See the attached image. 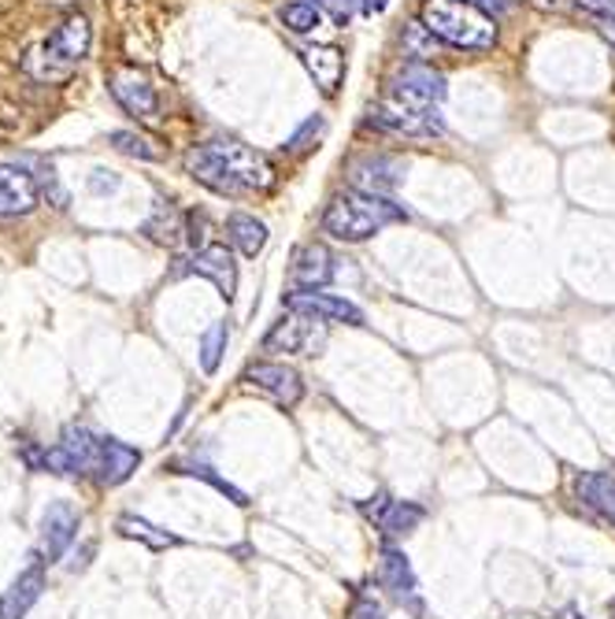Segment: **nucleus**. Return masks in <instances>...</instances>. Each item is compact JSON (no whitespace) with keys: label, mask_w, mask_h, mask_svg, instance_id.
<instances>
[{"label":"nucleus","mask_w":615,"mask_h":619,"mask_svg":"<svg viewBox=\"0 0 615 619\" xmlns=\"http://www.w3.org/2000/svg\"><path fill=\"white\" fill-rule=\"evenodd\" d=\"M186 171L200 186H208L219 197H245V193H264L275 186V167L264 152L241 145L234 138H219L208 145H197L186 156Z\"/></svg>","instance_id":"nucleus-1"},{"label":"nucleus","mask_w":615,"mask_h":619,"mask_svg":"<svg viewBox=\"0 0 615 619\" xmlns=\"http://www.w3.org/2000/svg\"><path fill=\"white\" fill-rule=\"evenodd\" d=\"M89 42H94V30L83 12H70L59 19V26L48 34L45 45L30 48L23 67L26 75H34L37 83H64V78L86 59Z\"/></svg>","instance_id":"nucleus-2"},{"label":"nucleus","mask_w":615,"mask_h":619,"mask_svg":"<svg viewBox=\"0 0 615 619\" xmlns=\"http://www.w3.org/2000/svg\"><path fill=\"white\" fill-rule=\"evenodd\" d=\"M400 219H408L405 208L393 205L389 197H371V193L352 189V193H338L327 205V211H322V230L334 235L338 241H364Z\"/></svg>","instance_id":"nucleus-3"},{"label":"nucleus","mask_w":615,"mask_h":619,"mask_svg":"<svg viewBox=\"0 0 615 619\" xmlns=\"http://www.w3.org/2000/svg\"><path fill=\"white\" fill-rule=\"evenodd\" d=\"M419 23L430 30L438 42L457 48H490L497 42V26L482 8L468 0H422Z\"/></svg>","instance_id":"nucleus-4"},{"label":"nucleus","mask_w":615,"mask_h":619,"mask_svg":"<svg viewBox=\"0 0 615 619\" xmlns=\"http://www.w3.org/2000/svg\"><path fill=\"white\" fill-rule=\"evenodd\" d=\"M100 460H105V438L78 423L64 427L59 442L48 449V471L59 475H97Z\"/></svg>","instance_id":"nucleus-5"},{"label":"nucleus","mask_w":615,"mask_h":619,"mask_svg":"<svg viewBox=\"0 0 615 619\" xmlns=\"http://www.w3.org/2000/svg\"><path fill=\"white\" fill-rule=\"evenodd\" d=\"M327 345V323L305 312H289L264 334V352H294V357H316Z\"/></svg>","instance_id":"nucleus-6"},{"label":"nucleus","mask_w":615,"mask_h":619,"mask_svg":"<svg viewBox=\"0 0 615 619\" xmlns=\"http://www.w3.org/2000/svg\"><path fill=\"white\" fill-rule=\"evenodd\" d=\"M371 123L389 130V134H405V138H438L441 130H446L438 108H416L393 97H382V105L371 111Z\"/></svg>","instance_id":"nucleus-7"},{"label":"nucleus","mask_w":615,"mask_h":619,"mask_svg":"<svg viewBox=\"0 0 615 619\" xmlns=\"http://www.w3.org/2000/svg\"><path fill=\"white\" fill-rule=\"evenodd\" d=\"M446 94H449L446 75L427 67V64L400 67L397 75H393L389 89H386V97L405 100V105H416V108H438L441 100H446Z\"/></svg>","instance_id":"nucleus-8"},{"label":"nucleus","mask_w":615,"mask_h":619,"mask_svg":"<svg viewBox=\"0 0 615 619\" xmlns=\"http://www.w3.org/2000/svg\"><path fill=\"white\" fill-rule=\"evenodd\" d=\"M171 275H175V279H183V275H205L208 282H216L219 297H227V301H234V293H238V263H234V257H230L227 246H205V249H197V257L178 260Z\"/></svg>","instance_id":"nucleus-9"},{"label":"nucleus","mask_w":615,"mask_h":619,"mask_svg":"<svg viewBox=\"0 0 615 619\" xmlns=\"http://www.w3.org/2000/svg\"><path fill=\"white\" fill-rule=\"evenodd\" d=\"M108 89H112V97L119 100V108L130 111L134 119H156L160 111V100H156V89L149 83L145 70L138 67H116L112 78H108Z\"/></svg>","instance_id":"nucleus-10"},{"label":"nucleus","mask_w":615,"mask_h":619,"mask_svg":"<svg viewBox=\"0 0 615 619\" xmlns=\"http://www.w3.org/2000/svg\"><path fill=\"white\" fill-rule=\"evenodd\" d=\"M245 382L256 385L260 393H267L271 401L286 404V409H294V404L305 398V382H300V374L294 368H286V363H249L245 368Z\"/></svg>","instance_id":"nucleus-11"},{"label":"nucleus","mask_w":615,"mask_h":619,"mask_svg":"<svg viewBox=\"0 0 615 619\" xmlns=\"http://www.w3.org/2000/svg\"><path fill=\"white\" fill-rule=\"evenodd\" d=\"M330 279H334V257H330L327 246L311 241V246L297 249L294 263H289V286L297 293H316L327 286Z\"/></svg>","instance_id":"nucleus-12"},{"label":"nucleus","mask_w":615,"mask_h":619,"mask_svg":"<svg viewBox=\"0 0 615 619\" xmlns=\"http://www.w3.org/2000/svg\"><path fill=\"white\" fill-rule=\"evenodd\" d=\"M289 312H305V316H316L322 323H349V327H364V312L356 308L345 297H334V293H294L286 301Z\"/></svg>","instance_id":"nucleus-13"},{"label":"nucleus","mask_w":615,"mask_h":619,"mask_svg":"<svg viewBox=\"0 0 615 619\" xmlns=\"http://www.w3.org/2000/svg\"><path fill=\"white\" fill-rule=\"evenodd\" d=\"M78 534V512L67 501L48 504L42 512V556L45 561H59Z\"/></svg>","instance_id":"nucleus-14"},{"label":"nucleus","mask_w":615,"mask_h":619,"mask_svg":"<svg viewBox=\"0 0 615 619\" xmlns=\"http://www.w3.org/2000/svg\"><path fill=\"white\" fill-rule=\"evenodd\" d=\"M364 512H367V520H375L378 531H386V534H411L422 520H427V512H422L419 504L393 501V497H386V493L371 497V501L364 504Z\"/></svg>","instance_id":"nucleus-15"},{"label":"nucleus","mask_w":615,"mask_h":619,"mask_svg":"<svg viewBox=\"0 0 615 619\" xmlns=\"http://www.w3.org/2000/svg\"><path fill=\"white\" fill-rule=\"evenodd\" d=\"M37 208V182L30 171L0 164V216H26Z\"/></svg>","instance_id":"nucleus-16"},{"label":"nucleus","mask_w":615,"mask_h":619,"mask_svg":"<svg viewBox=\"0 0 615 619\" xmlns=\"http://www.w3.org/2000/svg\"><path fill=\"white\" fill-rule=\"evenodd\" d=\"M45 590V564L34 561L23 575L0 594V619H23Z\"/></svg>","instance_id":"nucleus-17"},{"label":"nucleus","mask_w":615,"mask_h":619,"mask_svg":"<svg viewBox=\"0 0 615 619\" xmlns=\"http://www.w3.org/2000/svg\"><path fill=\"white\" fill-rule=\"evenodd\" d=\"M297 56L327 97L334 94L341 86V78H345V53H341L338 45H308V48H300Z\"/></svg>","instance_id":"nucleus-18"},{"label":"nucleus","mask_w":615,"mask_h":619,"mask_svg":"<svg viewBox=\"0 0 615 619\" xmlns=\"http://www.w3.org/2000/svg\"><path fill=\"white\" fill-rule=\"evenodd\" d=\"M378 578H382V586H386V590L397 597L400 605L419 608V601H416V575H411L408 556L400 553V550H393V545H382V553H378Z\"/></svg>","instance_id":"nucleus-19"},{"label":"nucleus","mask_w":615,"mask_h":619,"mask_svg":"<svg viewBox=\"0 0 615 619\" xmlns=\"http://www.w3.org/2000/svg\"><path fill=\"white\" fill-rule=\"evenodd\" d=\"M574 490H579L582 504H590L593 512L604 515V520L615 526V479L612 475H601V471L579 475V479H574Z\"/></svg>","instance_id":"nucleus-20"},{"label":"nucleus","mask_w":615,"mask_h":619,"mask_svg":"<svg viewBox=\"0 0 615 619\" xmlns=\"http://www.w3.org/2000/svg\"><path fill=\"white\" fill-rule=\"evenodd\" d=\"M138 464H141L138 449H130V445L116 442V438H105V460H100L97 479L105 486H119V482H127L130 475L138 471Z\"/></svg>","instance_id":"nucleus-21"},{"label":"nucleus","mask_w":615,"mask_h":619,"mask_svg":"<svg viewBox=\"0 0 615 619\" xmlns=\"http://www.w3.org/2000/svg\"><path fill=\"white\" fill-rule=\"evenodd\" d=\"M397 186V167L389 160H364V164H352V189L371 193V197H386Z\"/></svg>","instance_id":"nucleus-22"},{"label":"nucleus","mask_w":615,"mask_h":619,"mask_svg":"<svg viewBox=\"0 0 615 619\" xmlns=\"http://www.w3.org/2000/svg\"><path fill=\"white\" fill-rule=\"evenodd\" d=\"M227 235L241 257H260L267 246V227L256 216H245V211H234V216L227 219Z\"/></svg>","instance_id":"nucleus-23"},{"label":"nucleus","mask_w":615,"mask_h":619,"mask_svg":"<svg viewBox=\"0 0 615 619\" xmlns=\"http://www.w3.org/2000/svg\"><path fill=\"white\" fill-rule=\"evenodd\" d=\"M119 534L123 537H134V542H145L149 550H171V545H178L175 534L160 531V526H153L149 520H138V515H119Z\"/></svg>","instance_id":"nucleus-24"},{"label":"nucleus","mask_w":615,"mask_h":619,"mask_svg":"<svg viewBox=\"0 0 615 619\" xmlns=\"http://www.w3.org/2000/svg\"><path fill=\"white\" fill-rule=\"evenodd\" d=\"M145 235L160 241V246H175L178 238L186 235V227H183V219H178V211L167 205V200H156V211H153V219L145 222Z\"/></svg>","instance_id":"nucleus-25"},{"label":"nucleus","mask_w":615,"mask_h":619,"mask_svg":"<svg viewBox=\"0 0 615 619\" xmlns=\"http://www.w3.org/2000/svg\"><path fill=\"white\" fill-rule=\"evenodd\" d=\"M227 323H211V327L205 330V338H200V368H205V374H216L219 360H223L227 352Z\"/></svg>","instance_id":"nucleus-26"},{"label":"nucleus","mask_w":615,"mask_h":619,"mask_svg":"<svg viewBox=\"0 0 615 619\" xmlns=\"http://www.w3.org/2000/svg\"><path fill=\"white\" fill-rule=\"evenodd\" d=\"M108 141H112V149H119V152H123V156H138V160H160V149H156L149 138L134 134V130H116V134L108 138Z\"/></svg>","instance_id":"nucleus-27"},{"label":"nucleus","mask_w":615,"mask_h":619,"mask_svg":"<svg viewBox=\"0 0 615 619\" xmlns=\"http://www.w3.org/2000/svg\"><path fill=\"white\" fill-rule=\"evenodd\" d=\"M282 23H286L294 34H311L319 26V12L308 4V0H294V4L282 8Z\"/></svg>","instance_id":"nucleus-28"},{"label":"nucleus","mask_w":615,"mask_h":619,"mask_svg":"<svg viewBox=\"0 0 615 619\" xmlns=\"http://www.w3.org/2000/svg\"><path fill=\"white\" fill-rule=\"evenodd\" d=\"M175 471H178V475H194V479H205V482H211V486H216L219 493H227V497H230V501H234V504H245V493H241V490H234V486H230L227 479H219V475L211 471L208 464H175Z\"/></svg>","instance_id":"nucleus-29"},{"label":"nucleus","mask_w":615,"mask_h":619,"mask_svg":"<svg viewBox=\"0 0 615 619\" xmlns=\"http://www.w3.org/2000/svg\"><path fill=\"white\" fill-rule=\"evenodd\" d=\"M405 45L411 48V56H419V59H427V56L438 53V37H433L422 23H411V26H408Z\"/></svg>","instance_id":"nucleus-30"},{"label":"nucleus","mask_w":615,"mask_h":619,"mask_svg":"<svg viewBox=\"0 0 615 619\" xmlns=\"http://www.w3.org/2000/svg\"><path fill=\"white\" fill-rule=\"evenodd\" d=\"M311 8H316L319 15H330L338 26H345L352 19V0H308Z\"/></svg>","instance_id":"nucleus-31"},{"label":"nucleus","mask_w":615,"mask_h":619,"mask_svg":"<svg viewBox=\"0 0 615 619\" xmlns=\"http://www.w3.org/2000/svg\"><path fill=\"white\" fill-rule=\"evenodd\" d=\"M319 134H322V119H319V116H311L308 123L300 127L294 138H289V152H305V149H308V141H311V138H319Z\"/></svg>","instance_id":"nucleus-32"},{"label":"nucleus","mask_w":615,"mask_h":619,"mask_svg":"<svg viewBox=\"0 0 615 619\" xmlns=\"http://www.w3.org/2000/svg\"><path fill=\"white\" fill-rule=\"evenodd\" d=\"M574 4L597 19H615V0H574Z\"/></svg>","instance_id":"nucleus-33"},{"label":"nucleus","mask_w":615,"mask_h":619,"mask_svg":"<svg viewBox=\"0 0 615 619\" xmlns=\"http://www.w3.org/2000/svg\"><path fill=\"white\" fill-rule=\"evenodd\" d=\"M352 619H382V608L371 601V597H360V601L352 605Z\"/></svg>","instance_id":"nucleus-34"},{"label":"nucleus","mask_w":615,"mask_h":619,"mask_svg":"<svg viewBox=\"0 0 615 619\" xmlns=\"http://www.w3.org/2000/svg\"><path fill=\"white\" fill-rule=\"evenodd\" d=\"M119 186V178L112 175V171H94V178H89V189H94V193H112Z\"/></svg>","instance_id":"nucleus-35"},{"label":"nucleus","mask_w":615,"mask_h":619,"mask_svg":"<svg viewBox=\"0 0 615 619\" xmlns=\"http://www.w3.org/2000/svg\"><path fill=\"white\" fill-rule=\"evenodd\" d=\"M597 34L615 48V19H597Z\"/></svg>","instance_id":"nucleus-36"},{"label":"nucleus","mask_w":615,"mask_h":619,"mask_svg":"<svg viewBox=\"0 0 615 619\" xmlns=\"http://www.w3.org/2000/svg\"><path fill=\"white\" fill-rule=\"evenodd\" d=\"M386 4H389V0H364V12L378 15V12H386Z\"/></svg>","instance_id":"nucleus-37"},{"label":"nucleus","mask_w":615,"mask_h":619,"mask_svg":"<svg viewBox=\"0 0 615 619\" xmlns=\"http://www.w3.org/2000/svg\"><path fill=\"white\" fill-rule=\"evenodd\" d=\"M560 619H586V616H579V612H574V608H563Z\"/></svg>","instance_id":"nucleus-38"},{"label":"nucleus","mask_w":615,"mask_h":619,"mask_svg":"<svg viewBox=\"0 0 615 619\" xmlns=\"http://www.w3.org/2000/svg\"><path fill=\"white\" fill-rule=\"evenodd\" d=\"M538 4H541V8H560L563 0H538Z\"/></svg>","instance_id":"nucleus-39"},{"label":"nucleus","mask_w":615,"mask_h":619,"mask_svg":"<svg viewBox=\"0 0 615 619\" xmlns=\"http://www.w3.org/2000/svg\"><path fill=\"white\" fill-rule=\"evenodd\" d=\"M493 4H497V8H508V4H516V0H493Z\"/></svg>","instance_id":"nucleus-40"}]
</instances>
